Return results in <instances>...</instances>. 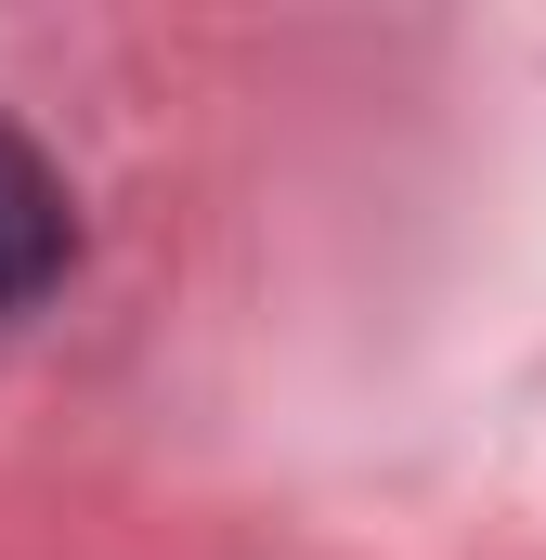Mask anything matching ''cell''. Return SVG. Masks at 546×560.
<instances>
[{
    "instance_id": "6da1fadb",
    "label": "cell",
    "mask_w": 546,
    "mask_h": 560,
    "mask_svg": "<svg viewBox=\"0 0 546 560\" xmlns=\"http://www.w3.org/2000/svg\"><path fill=\"white\" fill-rule=\"evenodd\" d=\"M66 248H79V222H66V183L39 170V143L0 131V313H26L39 287L66 275Z\"/></svg>"
}]
</instances>
